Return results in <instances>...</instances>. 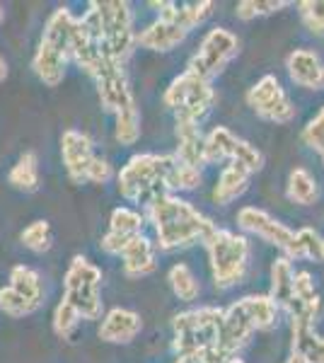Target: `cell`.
I'll list each match as a JSON object with an SVG mask.
<instances>
[{"label": "cell", "instance_id": "6da1fadb", "mask_svg": "<svg viewBox=\"0 0 324 363\" xmlns=\"http://www.w3.org/2000/svg\"><path fill=\"white\" fill-rule=\"evenodd\" d=\"M145 213L155 228V245L162 252H177L196 242H206L216 230L208 216H203L194 203L177 194L157 196L145 206Z\"/></svg>", "mask_w": 324, "mask_h": 363}, {"label": "cell", "instance_id": "7a4b0ae2", "mask_svg": "<svg viewBox=\"0 0 324 363\" xmlns=\"http://www.w3.org/2000/svg\"><path fill=\"white\" fill-rule=\"evenodd\" d=\"M80 22L87 32L99 42L102 54L116 63H126L135 46V29H133V10L123 0H104V3L87 5L80 15Z\"/></svg>", "mask_w": 324, "mask_h": 363}, {"label": "cell", "instance_id": "3957f363", "mask_svg": "<svg viewBox=\"0 0 324 363\" xmlns=\"http://www.w3.org/2000/svg\"><path fill=\"white\" fill-rule=\"evenodd\" d=\"M174 165V155L138 153L128 157V162L116 174L119 194L131 203L148 206L157 196L169 194V169Z\"/></svg>", "mask_w": 324, "mask_h": 363}, {"label": "cell", "instance_id": "277c9868", "mask_svg": "<svg viewBox=\"0 0 324 363\" xmlns=\"http://www.w3.org/2000/svg\"><path fill=\"white\" fill-rule=\"evenodd\" d=\"M203 245L208 250L211 277H213L216 289L230 291L242 284L247 267H250V240L240 233L216 228Z\"/></svg>", "mask_w": 324, "mask_h": 363}, {"label": "cell", "instance_id": "5b68a950", "mask_svg": "<svg viewBox=\"0 0 324 363\" xmlns=\"http://www.w3.org/2000/svg\"><path fill=\"white\" fill-rule=\"evenodd\" d=\"M220 327L223 310L220 308H196L177 313L172 318V349L179 356L199 354V351L220 349Z\"/></svg>", "mask_w": 324, "mask_h": 363}, {"label": "cell", "instance_id": "8992f818", "mask_svg": "<svg viewBox=\"0 0 324 363\" xmlns=\"http://www.w3.org/2000/svg\"><path fill=\"white\" fill-rule=\"evenodd\" d=\"M63 301L73 306L82 320H102V269L87 257L75 255L63 279Z\"/></svg>", "mask_w": 324, "mask_h": 363}, {"label": "cell", "instance_id": "52a82bcc", "mask_svg": "<svg viewBox=\"0 0 324 363\" xmlns=\"http://www.w3.org/2000/svg\"><path fill=\"white\" fill-rule=\"evenodd\" d=\"M213 99L216 92L208 80L199 78L191 70L177 75L164 90V104L174 112V119H189L196 124L211 112Z\"/></svg>", "mask_w": 324, "mask_h": 363}, {"label": "cell", "instance_id": "ba28073f", "mask_svg": "<svg viewBox=\"0 0 324 363\" xmlns=\"http://www.w3.org/2000/svg\"><path fill=\"white\" fill-rule=\"evenodd\" d=\"M240 54V39L235 37L225 27H213L203 34L201 44H199L196 54L191 56L189 68L191 73H196L203 80H213L216 75H220L230 61H235Z\"/></svg>", "mask_w": 324, "mask_h": 363}, {"label": "cell", "instance_id": "9c48e42d", "mask_svg": "<svg viewBox=\"0 0 324 363\" xmlns=\"http://www.w3.org/2000/svg\"><path fill=\"white\" fill-rule=\"evenodd\" d=\"M87 75L95 80L97 97H99V104H102L104 112L116 116L119 112H126V109H131V107H138V104H135L131 85H128L123 63H116V61H111V58L102 56L97 66L92 68Z\"/></svg>", "mask_w": 324, "mask_h": 363}, {"label": "cell", "instance_id": "30bf717a", "mask_svg": "<svg viewBox=\"0 0 324 363\" xmlns=\"http://www.w3.org/2000/svg\"><path fill=\"white\" fill-rule=\"evenodd\" d=\"M247 104L259 119L269 124H288L296 119V107L276 75H264L247 90Z\"/></svg>", "mask_w": 324, "mask_h": 363}, {"label": "cell", "instance_id": "8fae6325", "mask_svg": "<svg viewBox=\"0 0 324 363\" xmlns=\"http://www.w3.org/2000/svg\"><path fill=\"white\" fill-rule=\"evenodd\" d=\"M238 225L242 228L250 235H257L264 242L274 245L279 250H288L293 240V230L286 223H281L279 218H274L271 213H267L264 208L257 206H245L238 211Z\"/></svg>", "mask_w": 324, "mask_h": 363}, {"label": "cell", "instance_id": "7c38bea8", "mask_svg": "<svg viewBox=\"0 0 324 363\" xmlns=\"http://www.w3.org/2000/svg\"><path fill=\"white\" fill-rule=\"evenodd\" d=\"M143 216L138 213L131 206H119L111 211L109 216V230L107 235L102 238L99 247H102L107 255L121 257V252L126 250V245L131 242L133 238L143 235Z\"/></svg>", "mask_w": 324, "mask_h": 363}, {"label": "cell", "instance_id": "4fadbf2b", "mask_svg": "<svg viewBox=\"0 0 324 363\" xmlns=\"http://www.w3.org/2000/svg\"><path fill=\"white\" fill-rule=\"evenodd\" d=\"M92 157H95V143L87 133L78 131V128H68L61 133V160L70 182H75V184L85 182Z\"/></svg>", "mask_w": 324, "mask_h": 363}, {"label": "cell", "instance_id": "5bb4252c", "mask_svg": "<svg viewBox=\"0 0 324 363\" xmlns=\"http://www.w3.org/2000/svg\"><path fill=\"white\" fill-rule=\"evenodd\" d=\"M143 330V320L135 310L111 308L97 327V337L107 344H131Z\"/></svg>", "mask_w": 324, "mask_h": 363}, {"label": "cell", "instance_id": "9a60e30c", "mask_svg": "<svg viewBox=\"0 0 324 363\" xmlns=\"http://www.w3.org/2000/svg\"><path fill=\"white\" fill-rule=\"evenodd\" d=\"M252 330L250 320H247L245 310L240 308V303H233L230 308L223 310V327H220V351L225 356H238L247 344L252 342Z\"/></svg>", "mask_w": 324, "mask_h": 363}, {"label": "cell", "instance_id": "2e32d148", "mask_svg": "<svg viewBox=\"0 0 324 363\" xmlns=\"http://www.w3.org/2000/svg\"><path fill=\"white\" fill-rule=\"evenodd\" d=\"M150 8H157L160 20H167L172 25L191 32V29L203 25L213 15L216 5L211 0H201V3H172V0H162V3H150Z\"/></svg>", "mask_w": 324, "mask_h": 363}, {"label": "cell", "instance_id": "e0dca14e", "mask_svg": "<svg viewBox=\"0 0 324 363\" xmlns=\"http://www.w3.org/2000/svg\"><path fill=\"white\" fill-rule=\"evenodd\" d=\"M286 68L291 80L305 90H322L324 87V63L310 49H296L286 58Z\"/></svg>", "mask_w": 324, "mask_h": 363}, {"label": "cell", "instance_id": "ac0fdd59", "mask_svg": "<svg viewBox=\"0 0 324 363\" xmlns=\"http://www.w3.org/2000/svg\"><path fill=\"white\" fill-rule=\"evenodd\" d=\"M186 37H189L186 29L157 17L145 29L135 32V46H143V49L155 51V54H167V51H174L179 44H184Z\"/></svg>", "mask_w": 324, "mask_h": 363}, {"label": "cell", "instance_id": "d6986e66", "mask_svg": "<svg viewBox=\"0 0 324 363\" xmlns=\"http://www.w3.org/2000/svg\"><path fill=\"white\" fill-rule=\"evenodd\" d=\"M177 153L174 157L189 167H203V133L196 121L174 119Z\"/></svg>", "mask_w": 324, "mask_h": 363}, {"label": "cell", "instance_id": "ffe728a7", "mask_svg": "<svg viewBox=\"0 0 324 363\" xmlns=\"http://www.w3.org/2000/svg\"><path fill=\"white\" fill-rule=\"evenodd\" d=\"M121 262H123V274L128 279H143L150 277L157 269L155 262V245L150 242L145 235L133 238L126 245V250L121 252Z\"/></svg>", "mask_w": 324, "mask_h": 363}, {"label": "cell", "instance_id": "44dd1931", "mask_svg": "<svg viewBox=\"0 0 324 363\" xmlns=\"http://www.w3.org/2000/svg\"><path fill=\"white\" fill-rule=\"evenodd\" d=\"M68 61L70 58L66 54H61V51L39 42L37 51H34V56H32V68L46 87H58L63 83V78H66Z\"/></svg>", "mask_w": 324, "mask_h": 363}, {"label": "cell", "instance_id": "7402d4cb", "mask_svg": "<svg viewBox=\"0 0 324 363\" xmlns=\"http://www.w3.org/2000/svg\"><path fill=\"white\" fill-rule=\"evenodd\" d=\"M250 177H252V172H247L242 165L228 162V165L220 169V177H218L213 186V201L218 206L233 203L235 199H240L250 189Z\"/></svg>", "mask_w": 324, "mask_h": 363}, {"label": "cell", "instance_id": "603a6c76", "mask_svg": "<svg viewBox=\"0 0 324 363\" xmlns=\"http://www.w3.org/2000/svg\"><path fill=\"white\" fill-rule=\"evenodd\" d=\"M240 308L245 310L255 332H271L279 325V306L269 296H245L240 298Z\"/></svg>", "mask_w": 324, "mask_h": 363}, {"label": "cell", "instance_id": "cb8c5ba5", "mask_svg": "<svg viewBox=\"0 0 324 363\" xmlns=\"http://www.w3.org/2000/svg\"><path fill=\"white\" fill-rule=\"evenodd\" d=\"M293 354L303 356L305 363H324V337L317 335L315 325L308 322H291Z\"/></svg>", "mask_w": 324, "mask_h": 363}, {"label": "cell", "instance_id": "d4e9b609", "mask_svg": "<svg viewBox=\"0 0 324 363\" xmlns=\"http://www.w3.org/2000/svg\"><path fill=\"white\" fill-rule=\"evenodd\" d=\"M10 289L17 291L22 298H27L29 303H34L37 308H41L44 303V281L37 269L27 267V264H17L10 269Z\"/></svg>", "mask_w": 324, "mask_h": 363}, {"label": "cell", "instance_id": "484cf974", "mask_svg": "<svg viewBox=\"0 0 324 363\" xmlns=\"http://www.w3.org/2000/svg\"><path fill=\"white\" fill-rule=\"evenodd\" d=\"M8 184L17 191H25V194L39 189V157L34 150H27L17 157V162L8 172Z\"/></svg>", "mask_w": 324, "mask_h": 363}, {"label": "cell", "instance_id": "4316f807", "mask_svg": "<svg viewBox=\"0 0 324 363\" xmlns=\"http://www.w3.org/2000/svg\"><path fill=\"white\" fill-rule=\"evenodd\" d=\"M288 259H310V262H324V240L320 233L312 228H303V230L293 233V240L286 250Z\"/></svg>", "mask_w": 324, "mask_h": 363}, {"label": "cell", "instance_id": "83f0119b", "mask_svg": "<svg viewBox=\"0 0 324 363\" xmlns=\"http://www.w3.org/2000/svg\"><path fill=\"white\" fill-rule=\"evenodd\" d=\"M293 262L288 257H279V259L271 264V294L269 298L279 308H286L293 298Z\"/></svg>", "mask_w": 324, "mask_h": 363}, {"label": "cell", "instance_id": "f1b7e54d", "mask_svg": "<svg viewBox=\"0 0 324 363\" xmlns=\"http://www.w3.org/2000/svg\"><path fill=\"white\" fill-rule=\"evenodd\" d=\"M238 136L228 126H216L208 136H203V165H220L230 160Z\"/></svg>", "mask_w": 324, "mask_h": 363}, {"label": "cell", "instance_id": "f546056e", "mask_svg": "<svg viewBox=\"0 0 324 363\" xmlns=\"http://www.w3.org/2000/svg\"><path fill=\"white\" fill-rule=\"evenodd\" d=\"M288 201L298 203V206H312L320 196L317 191V182L305 167H296L288 174V186H286Z\"/></svg>", "mask_w": 324, "mask_h": 363}, {"label": "cell", "instance_id": "4dcf8cb0", "mask_svg": "<svg viewBox=\"0 0 324 363\" xmlns=\"http://www.w3.org/2000/svg\"><path fill=\"white\" fill-rule=\"evenodd\" d=\"M167 281H169L172 294L179 298L181 303H194V301H199V296H201V284H199L196 274H194L186 264H174L169 269Z\"/></svg>", "mask_w": 324, "mask_h": 363}, {"label": "cell", "instance_id": "1f68e13d", "mask_svg": "<svg viewBox=\"0 0 324 363\" xmlns=\"http://www.w3.org/2000/svg\"><path fill=\"white\" fill-rule=\"evenodd\" d=\"M20 240H22V245H25L27 250L37 252V255L49 252L51 245H54V233H51L49 220L39 218V220H34V223H29L25 230L20 233Z\"/></svg>", "mask_w": 324, "mask_h": 363}, {"label": "cell", "instance_id": "d6a6232c", "mask_svg": "<svg viewBox=\"0 0 324 363\" xmlns=\"http://www.w3.org/2000/svg\"><path fill=\"white\" fill-rule=\"evenodd\" d=\"M201 182H203L201 169L184 165V162H179L174 157V165L169 169V179H167L169 194H172V191H194L201 186Z\"/></svg>", "mask_w": 324, "mask_h": 363}, {"label": "cell", "instance_id": "836d02e7", "mask_svg": "<svg viewBox=\"0 0 324 363\" xmlns=\"http://www.w3.org/2000/svg\"><path fill=\"white\" fill-rule=\"evenodd\" d=\"M114 138L121 145H135L140 138V112L138 107H131L126 112H119L114 116Z\"/></svg>", "mask_w": 324, "mask_h": 363}, {"label": "cell", "instance_id": "e575fe53", "mask_svg": "<svg viewBox=\"0 0 324 363\" xmlns=\"http://www.w3.org/2000/svg\"><path fill=\"white\" fill-rule=\"evenodd\" d=\"M284 8H288L286 0H242V3H238V8H235V15H238V20L250 22V20H257V17L274 15Z\"/></svg>", "mask_w": 324, "mask_h": 363}, {"label": "cell", "instance_id": "d590c367", "mask_svg": "<svg viewBox=\"0 0 324 363\" xmlns=\"http://www.w3.org/2000/svg\"><path fill=\"white\" fill-rule=\"evenodd\" d=\"M80 322H82V318L75 313V308L68 306V303L61 298V303L54 308V318H51V327H54L56 337L70 339L75 335V330L80 327Z\"/></svg>", "mask_w": 324, "mask_h": 363}, {"label": "cell", "instance_id": "8d00e7d4", "mask_svg": "<svg viewBox=\"0 0 324 363\" xmlns=\"http://www.w3.org/2000/svg\"><path fill=\"white\" fill-rule=\"evenodd\" d=\"M228 162H238V165H242L247 172H259V169L264 167V155L262 150L257 148V145H252L250 140L245 138H238L233 145V153H230V160Z\"/></svg>", "mask_w": 324, "mask_h": 363}, {"label": "cell", "instance_id": "74e56055", "mask_svg": "<svg viewBox=\"0 0 324 363\" xmlns=\"http://www.w3.org/2000/svg\"><path fill=\"white\" fill-rule=\"evenodd\" d=\"M37 306L29 303L27 298H22L17 291H13L10 286L0 289V313H5L8 318H27V315L37 313Z\"/></svg>", "mask_w": 324, "mask_h": 363}, {"label": "cell", "instance_id": "f35d334b", "mask_svg": "<svg viewBox=\"0 0 324 363\" xmlns=\"http://www.w3.org/2000/svg\"><path fill=\"white\" fill-rule=\"evenodd\" d=\"M300 20L315 37H324V0H303L298 3Z\"/></svg>", "mask_w": 324, "mask_h": 363}, {"label": "cell", "instance_id": "ab89813d", "mask_svg": "<svg viewBox=\"0 0 324 363\" xmlns=\"http://www.w3.org/2000/svg\"><path fill=\"white\" fill-rule=\"evenodd\" d=\"M303 140L324 160V107L303 128Z\"/></svg>", "mask_w": 324, "mask_h": 363}, {"label": "cell", "instance_id": "60d3db41", "mask_svg": "<svg viewBox=\"0 0 324 363\" xmlns=\"http://www.w3.org/2000/svg\"><path fill=\"white\" fill-rule=\"evenodd\" d=\"M111 179H114V167H111V162L99 155L92 157L90 167H87V174H85V182H92V184H107Z\"/></svg>", "mask_w": 324, "mask_h": 363}, {"label": "cell", "instance_id": "b9f144b4", "mask_svg": "<svg viewBox=\"0 0 324 363\" xmlns=\"http://www.w3.org/2000/svg\"><path fill=\"white\" fill-rule=\"evenodd\" d=\"M8 73H10L8 61H5V56L0 54V83H5V80H8Z\"/></svg>", "mask_w": 324, "mask_h": 363}, {"label": "cell", "instance_id": "7bdbcfd3", "mask_svg": "<svg viewBox=\"0 0 324 363\" xmlns=\"http://www.w3.org/2000/svg\"><path fill=\"white\" fill-rule=\"evenodd\" d=\"M286 363H305V359H303V356H298V354H291L286 359Z\"/></svg>", "mask_w": 324, "mask_h": 363}, {"label": "cell", "instance_id": "ee69618b", "mask_svg": "<svg viewBox=\"0 0 324 363\" xmlns=\"http://www.w3.org/2000/svg\"><path fill=\"white\" fill-rule=\"evenodd\" d=\"M225 363H245V361L240 359V356H230V359H228Z\"/></svg>", "mask_w": 324, "mask_h": 363}, {"label": "cell", "instance_id": "f6af8a7d", "mask_svg": "<svg viewBox=\"0 0 324 363\" xmlns=\"http://www.w3.org/2000/svg\"><path fill=\"white\" fill-rule=\"evenodd\" d=\"M3 20H5V8L0 5V25H3Z\"/></svg>", "mask_w": 324, "mask_h": 363}]
</instances>
